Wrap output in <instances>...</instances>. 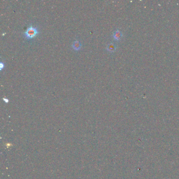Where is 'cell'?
I'll return each instance as SVG.
<instances>
[{"label":"cell","mask_w":179,"mask_h":179,"mask_svg":"<svg viewBox=\"0 0 179 179\" xmlns=\"http://www.w3.org/2000/svg\"><path fill=\"white\" fill-rule=\"evenodd\" d=\"M106 49L109 52L112 53L115 52V50H116V46L113 43H109L108 44L107 47H106Z\"/></svg>","instance_id":"277c9868"},{"label":"cell","mask_w":179,"mask_h":179,"mask_svg":"<svg viewBox=\"0 0 179 179\" xmlns=\"http://www.w3.org/2000/svg\"><path fill=\"white\" fill-rule=\"evenodd\" d=\"M3 100H4V102H5L6 103H8V102H9V100L7 98H5V97L3 98Z\"/></svg>","instance_id":"8992f818"},{"label":"cell","mask_w":179,"mask_h":179,"mask_svg":"<svg viewBox=\"0 0 179 179\" xmlns=\"http://www.w3.org/2000/svg\"><path fill=\"white\" fill-rule=\"evenodd\" d=\"M4 67V64L2 62H1V63H0V69H1V70H2Z\"/></svg>","instance_id":"5b68a950"},{"label":"cell","mask_w":179,"mask_h":179,"mask_svg":"<svg viewBox=\"0 0 179 179\" xmlns=\"http://www.w3.org/2000/svg\"><path fill=\"white\" fill-rule=\"evenodd\" d=\"M38 33H39V31H38L37 28L30 25V26L28 28L26 31L23 33V36L26 40H30L36 37Z\"/></svg>","instance_id":"6da1fadb"},{"label":"cell","mask_w":179,"mask_h":179,"mask_svg":"<svg viewBox=\"0 0 179 179\" xmlns=\"http://www.w3.org/2000/svg\"><path fill=\"white\" fill-rule=\"evenodd\" d=\"M122 33L120 30H116L113 32L112 37L115 41H119L122 37Z\"/></svg>","instance_id":"7a4b0ae2"},{"label":"cell","mask_w":179,"mask_h":179,"mask_svg":"<svg viewBox=\"0 0 179 179\" xmlns=\"http://www.w3.org/2000/svg\"><path fill=\"white\" fill-rule=\"evenodd\" d=\"M71 46H72V48L75 50L78 51V50H79L81 48V47H82V44L78 41H74L73 42Z\"/></svg>","instance_id":"3957f363"}]
</instances>
